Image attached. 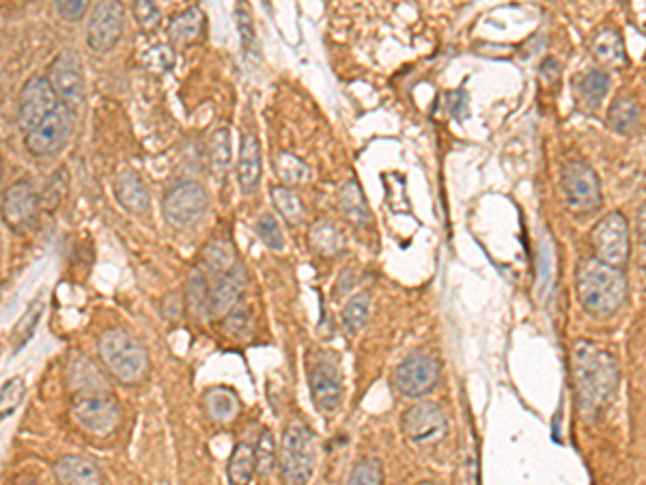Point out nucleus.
Wrapping results in <instances>:
<instances>
[{
    "label": "nucleus",
    "instance_id": "1",
    "mask_svg": "<svg viewBox=\"0 0 646 485\" xmlns=\"http://www.w3.org/2000/svg\"><path fill=\"white\" fill-rule=\"evenodd\" d=\"M571 371L586 412L595 414L610 404L619 386V363L608 350L593 341H578L571 350Z\"/></svg>",
    "mask_w": 646,
    "mask_h": 485
},
{
    "label": "nucleus",
    "instance_id": "2",
    "mask_svg": "<svg viewBox=\"0 0 646 485\" xmlns=\"http://www.w3.org/2000/svg\"><path fill=\"white\" fill-rule=\"evenodd\" d=\"M578 294L586 311L593 315H612L627 298V281L619 268L599 259H588L578 272Z\"/></svg>",
    "mask_w": 646,
    "mask_h": 485
},
{
    "label": "nucleus",
    "instance_id": "3",
    "mask_svg": "<svg viewBox=\"0 0 646 485\" xmlns=\"http://www.w3.org/2000/svg\"><path fill=\"white\" fill-rule=\"evenodd\" d=\"M97 352L110 376L121 384H138L149 371V356L143 345L121 328L104 330L97 339Z\"/></svg>",
    "mask_w": 646,
    "mask_h": 485
},
{
    "label": "nucleus",
    "instance_id": "4",
    "mask_svg": "<svg viewBox=\"0 0 646 485\" xmlns=\"http://www.w3.org/2000/svg\"><path fill=\"white\" fill-rule=\"evenodd\" d=\"M315 434L304 421L287 423L278 451L280 479L287 485H306L315 473Z\"/></svg>",
    "mask_w": 646,
    "mask_h": 485
},
{
    "label": "nucleus",
    "instance_id": "5",
    "mask_svg": "<svg viewBox=\"0 0 646 485\" xmlns=\"http://www.w3.org/2000/svg\"><path fill=\"white\" fill-rule=\"evenodd\" d=\"M308 388H311L313 404L319 412L332 414L343 404V376L339 360L328 352H317L308 358Z\"/></svg>",
    "mask_w": 646,
    "mask_h": 485
},
{
    "label": "nucleus",
    "instance_id": "6",
    "mask_svg": "<svg viewBox=\"0 0 646 485\" xmlns=\"http://www.w3.org/2000/svg\"><path fill=\"white\" fill-rule=\"evenodd\" d=\"M72 414L76 423L91 436H110L121 423V408L110 391L74 395Z\"/></svg>",
    "mask_w": 646,
    "mask_h": 485
},
{
    "label": "nucleus",
    "instance_id": "7",
    "mask_svg": "<svg viewBox=\"0 0 646 485\" xmlns=\"http://www.w3.org/2000/svg\"><path fill=\"white\" fill-rule=\"evenodd\" d=\"M46 78L50 80L59 102L78 113V108L84 102V91H87L80 54L72 48L61 50L48 65Z\"/></svg>",
    "mask_w": 646,
    "mask_h": 485
},
{
    "label": "nucleus",
    "instance_id": "8",
    "mask_svg": "<svg viewBox=\"0 0 646 485\" xmlns=\"http://www.w3.org/2000/svg\"><path fill=\"white\" fill-rule=\"evenodd\" d=\"M565 201L575 214H591L601 207V184L597 173L586 162L565 164L560 175Z\"/></svg>",
    "mask_w": 646,
    "mask_h": 485
},
{
    "label": "nucleus",
    "instance_id": "9",
    "mask_svg": "<svg viewBox=\"0 0 646 485\" xmlns=\"http://www.w3.org/2000/svg\"><path fill=\"white\" fill-rule=\"evenodd\" d=\"M61 106L50 80L46 76H33L24 82L18 97V126L31 134L39 123H44L56 108Z\"/></svg>",
    "mask_w": 646,
    "mask_h": 485
},
{
    "label": "nucleus",
    "instance_id": "10",
    "mask_svg": "<svg viewBox=\"0 0 646 485\" xmlns=\"http://www.w3.org/2000/svg\"><path fill=\"white\" fill-rule=\"evenodd\" d=\"M593 248L599 261L612 268H623L631 253L629 225L621 212L603 216L593 231Z\"/></svg>",
    "mask_w": 646,
    "mask_h": 485
},
{
    "label": "nucleus",
    "instance_id": "11",
    "mask_svg": "<svg viewBox=\"0 0 646 485\" xmlns=\"http://www.w3.org/2000/svg\"><path fill=\"white\" fill-rule=\"evenodd\" d=\"M74 123H76L74 110L61 104L44 123H39L31 134H26L24 145L28 149V154H33L37 158H48L59 154L74 132Z\"/></svg>",
    "mask_w": 646,
    "mask_h": 485
},
{
    "label": "nucleus",
    "instance_id": "12",
    "mask_svg": "<svg viewBox=\"0 0 646 485\" xmlns=\"http://www.w3.org/2000/svg\"><path fill=\"white\" fill-rule=\"evenodd\" d=\"M125 29V7L117 0H106V3L95 5L89 24H87V46L95 54H106L123 37Z\"/></svg>",
    "mask_w": 646,
    "mask_h": 485
},
{
    "label": "nucleus",
    "instance_id": "13",
    "mask_svg": "<svg viewBox=\"0 0 646 485\" xmlns=\"http://www.w3.org/2000/svg\"><path fill=\"white\" fill-rule=\"evenodd\" d=\"M438 378V363L431 356L416 352L401 360V365H397L395 369V376H392V382H395V388L405 397H425L438 384Z\"/></svg>",
    "mask_w": 646,
    "mask_h": 485
},
{
    "label": "nucleus",
    "instance_id": "14",
    "mask_svg": "<svg viewBox=\"0 0 646 485\" xmlns=\"http://www.w3.org/2000/svg\"><path fill=\"white\" fill-rule=\"evenodd\" d=\"M207 192L199 182H184L166 192L162 212L175 227H188L207 212Z\"/></svg>",
    "mask_w": 646,
    "mask_h": 485
},
{
    "label": "nucleus",
    "instance_id": "15",
    "mask_svg": "<svg viewBox=\"0 0 646 485\" xmlns=\"http://www.w3.org/2000/svg\"><path fill=\"white\" fill-rule=\"evenodd\" d=\"M403 432L414 445L429 447L438 445L446 436L448 423L440 406L423 401V404H416L403 414Z\"/></svg>",
    "mask_w": 646,
    "mask_h": 485
},
{
    "label": "nucleus",
    "instance_id": "16",
    "mask_svg": "<svg viewBox=\"0 0 646 485\" xmlns=\"http://www.w3.org/2000/svg\"><path fill=\"white\" fill-rule=\"evenodd\" d=\"M41 210V197L33 184L20 179L3 192V223L11 231H24L33 227Z\"/></svg>",
    "mask_w": 646,
    "mask_h": 485
},
{
    "label": "nucleus",
    "instance_id": "17",
    "mask_svg": "<svg viewBox=\"0 0 646 485\" xmlns=\"http://www.w3.org/2000/svg\"><path fill=\"white\" fill-rule=\"evenodd\" d=\"M246 287V272L242 263H237L229 272L218 274L216 283L209 287V317H224L237 307Z\"/></svg>",
    "mask_w": 646,
    "mask_h": 485
},
{
    "label": "nucleus",
    "instance_id": "18",
    "mask_svg": "<svg viewBox=\"0 0 646 485\" xmlns=\"http://www.w3.org/2000/svg\"><path fill=\"white\" fill-rule=\"evenodd\" d=\"M237 184L242 194L250 197L261 184V143L255 132H244L240 143V156H237Z\"/></svg>",
    "mask_w": 646,
    "mask_h": 485
},
{
    "label": "nucleus",
    "instance_id": "19",
    "mask_svg": "<svg viewBox=\"0 0 646 485\" xmlns=\"http://www.w3.org/2000/svg\"><path fill=\"white\" fill-rule=\"evenodd\" d=\"M54 477L61 485H102L104 475L91 457L65 455L54 464Z\"/></svg>",
    "mask_w": 646,
    "mask_h": 485
},
{
    "label": "nucleus",
    "instance_id": "20",
    "mask_svg": "<svg viewBox=\"0 0 646 485\" xmlns=\"http://www.w3.org/2000/svg\"><path fill=\"white\" fill-rule=\"evenodd\" d=\"M112 192H115V199L123 210H128L130 214H145L149 210V190L134 171L119 173L115 182H112Z\"/></svg>",
    "mask_w": 646,
    "mask_h": 485
},
{
    "label": "nucleus",
    "instance_id": "21",
    "mask_svg": "<svg viewBox=\"0 0 646 485\" xmlns=\"http://www.w3.org/2000/svg\"><path fill=\"white\" fill-rule=\"evenodd\" d=\"M67 382L74 395L110 391L100 369H97L84 354H72V360L67 363Z\"/></svg>",
    "mask_w": 646,
    "mask_h": 485
},
{
    "label": "nucleus",
    "instance_id": "22",
    "mask_svg": "<svg viewBox=\"0 0 646 485\" xmlns=\"http://www.w3.org/2000/svg\"><path fill=\"white\" fill-rule=\"evenodd\" d=\"M308 244L321 257H341L347 251V238L343 229L328 218H319L308 229Z\"/></svg>",
    "mask_w": 646,
    "mask_h": 485
},
{
    "label": "nucleus",
    "instance_id": "23",
    "mask_svg": "<svg viewBox=\"0 0 646 485\" xmlns=\"http://www.w3.org/2000/svg\"><path fill=\"white\" fill-rule=\"evenodd\" d=\"M205 33V13L201 7H188L186 11L177 13V16L168 24V37L175 46H192L199 41Z\"/></svg>",
    "mask_w": 646,
    "mask_h": 485
},
{
    "label": "nucleus",
    "instance_id": "24",
    "mask_svg": "<svg viewBox=\"0 0 646 485\" xmlns=\"http://www.w3.org/2000/svg\"><path fill=\"white\" fill-rule=\"evenodd\" d=\"M203 404H205L207 417L218 425L231 423L233 419H237V414L242 410L240 397H237V393L227 386L209 388L203 397Z\"/></svg>",
    "mask_w": 646,
    "mask_h": 485
},
{
    "label": "nucleus",
    "instance_id": "25",
    "mask_svg": "<svg viewBox=\"0 0 646 485\" xmlns=\"http://www.w3.org/2000/svg\"><path fill=\"white\" fill-rule=\"evenodd\" d=\"M336 199H339L341 212L349 223L367 225L371 220L367 199H364V192L356 179H347V182H343L339 188V194H336Z\"/></svg>",
    "mask_w": 646,
    "mask_h": 485
},
{
    "label": "nucleus",
    "instance_id": "26",
    "mask_svg": "<svg viewBox=\"0 0 646 485\" xmlns=\"http://www.w3.org/2000/svg\"><path fill=\"white\" fill-rule=\"evenodd\" d=\"M274 173L280 179V186H287V188L306 184L308 179H311V169H308V164L296 154H291V151H278L274 158Z\"/></svg>",
    "mask_w": 646,
    "mask_h": 485
},
{
    "label": "nucleus",
    "instance_id": "27",
    "mask_svg": "<svg viewBox=\"0 0 646 485\" xmlns=\"http://www.w3.org/2000/svg\"><path fill=\"white\" fill-rule=\"evenodd\" d=\"M203 263L209 272L224 274L237 266L235 246L227 238H214L209 240L203 248Z\"/></svg>",
    "mask_w": 646,
    "mask_h": 485
},
{
    "label": "nucleus",
    "instance_id": "28",
    "mask_svg": "<svg viewBox=\"0 0 646 485\" xmlns=\"http://www.w3.org/2000/svg\"><path fill=\"white\" fill-rule=\"evenodd\" d=\"M257 473V451L246 442L235 445L229 457V481L231 485H248Z\"/></svg>",
    "mask_w": 646,
    "mask_h": 485
},
{
    "label": "nucleus",
    "instance_id": "29",
    "mask_svg": "<svg viewBox=\"0 0 646 485\" xmlns=\"http://www.w3.org/2000/svg\"><path fill=\"white\" fill-rule=\"evenodd\" d=\"M593 54L606 65H612V67L625 65L627 54H625V44H623L621 33L612 31V29L601 31L593 41Z\"/></svg>",
    "mask_w": 646,
    "mask_h": 485
},
{
    "label": "nucleus",
    "instance_id": "30",
    "mask_svg": "<svg viewBox=\"0 0 646 485\" xmlns=\"http://www.w3.org/2000/svg\"><path fill=\"white\" fill-rule=\"evenodd\" d=\"M209 162H212L214 177L222 182L231 169V132L227 128H218L209 138Z\"/></svg>",
    "mask_w": 646,
    "mask_h": 485
},
{
    "label": "nucleus",
    "instance_id": "31",
    "mask_svg": "<svg viewBox=\"0 0 646 485\" xmlns=\"http://www.w3.org/2000/svg\"><path fill=\"white\" fill-rule=\"evenodd\" d=\"M369 313H371V298H369L367 291H362V294L347 300V304L343 307V313H341V320H343V326L349 335H358V332L367 326Z\"/></svg>",
    "mask_w": 646,
    "mask_h": 485
},
{
    "label": "nucleus",
    "instance_id": "32",
    "mask_svg": "<svg viewBox=\"0 0 646 485\" xmlns=\"http://www.w3.org/2000/svg\"><path fill=\"white\" fill-rule=\"evenodd\" d=\"M608 123H610L612 130L621 132V134L634 132L640 123L638 104L634 100H629V97H621V100H616L614 106L610 108Z\"/></svg>",
    "mask_w": 646,
    "mask_h": 485
},
{
    "label": "nucleus",
    "instance_id": "33",
    "mask_svg": "<svg viewBox=\"0 0 646 485\" xmlns=\"http://www.w3.org/2000/svg\"><path fill=\"white\" fill-rule=\"evenodd\" d=\"M272 203L289 225H300L304 218V205L296 192L287 186L272 188Z\"/></svg>",
    "mask_w": 646,
    "mask_h": 485
},
{
    "label": "nucleus",
    "instance_id": "34",
    "mask_svg": "<svg viewBox=\"0 0 646 485\" xmlns=\"http://www.w3.org/2000/svg\"><path fill=\"white\" fill-rule=\"evenodd\" d=\"M209 285L205 281V276L201 272H194L188 281L186 287V300H188V309L196 317V320H205L209 317Z\"/></svg>",
    "mask_w": 646,
    "mask_h": 485
},
{
    "label": "nucleus",
    "instance_id": "35",
    "mask_svg": "<svg viewBox=\"0 0 646 485\" xmlns=\"http://www.w3.org/2000/svg\"><path fill=\"white\" fill-rule=\"evenodd\" d=\"M608 89H610V76L606 72H595V69L593 72H588L578 85L582 102L588 108H597L603 102V97L608 95Z\"/></svg>",
    "mask_w": 646,
    "mask_h": 485
},
{
    "label": "nucleus",
    "instance_id": "36",
    "mask_svg": "<svg viewBox=\"0 0 646 485\" xmlns=\"http://www.w3.org/2000/svg\"><path fill=\"white\" fill-rule=\"evenodd\" d=\"M41 313H44V300L37 298L31 304V307H28V311L20 317V322L16 324V328H13V332H11V345H13V350L20 352L24 348V345H26V341L33 337V332H35V328L39 324Z\"/></svg>",
    "mask_w": 646,
    "mask_h": 485
},
{
    "label": "nucleus",
    "instance_id": "37",
    "mask_svg": "<svg viewBox=\"0 0 646 485\" xmlns=\"http://www.w3.org/2000/svg\"><path fill=\"white\" fill-rule=\"evenodd\" d=\"M67 184H69V175L65 166H61V169H56L52 173L44 188V194H41V210H46L48 214L59 210V205L63 203V197L67 192Z\"/></svg>",
    "mask_w": 646,
    "mask_h": 485
},
{
    "label": "nucleus",
    "instance_id": "38",
    "mask_svg": "<svg viewBox=\"0 0 646 485\" xmlns=\"http://www.w3.org/2000/svg\"><path fill=\"white\" fill-rule=\"evenodd\" d=\"M347 485H384V466L377 457H362L351 470Z\"/></svg>",
    "mask_w": 646,
    "mask_h": 485
},
{
    "label": "nucleus",
    "instance_id": "39",
    "mask_svg": "<svg viewBox=\"0 0 646 485\" xmlns=\"http://www.w3.org/2000/svg\"><path fill=\"white\" fill-rule=\"evenodd\" d=\"M143 63L153 74L171 72L175 65V50L168 44H153L143 52Z\"/></svg>",
    "mask_w": 646,
    "mask_h": 485
},
{
    "label": "nucleus",
    "instance_id": "40",
    "mask_svg": "<svg viewBox=\"0 0 646 485\" xmlns=\"http://www.w3.org/2000/svg\"><path fill=\"white\" fill-rule=\"evenodd\" d=\"M255 231L261 238V242L268 246L270 251H283V248H285L283 229H280L278 220L272 214H261L259 220H257V225H255Z\"/></svg>",
    "mask_w": 646,
    "mask_h": 485
},
{
    "label": "nucleus",
    "instance_id": "41",
    "mask_svg": "<svg viewBox=\"0 0 646 485\" xmlns=\"http://www.w3.org/2000/svg\"><path fill=\"white\" fill-rule=\"evenodd\" d=\"M24 395L26 384L22 378H11L3 384V395H0V414H3V419H9L20 408Z\"/></svg>",
    "mask_w": 646,
    "mask_h": 485
},
{
    "label": "nucleus",
    "instance_id": "42",
    "mask_svg": "<svg viewBox=\"0 0 646 485\" xmlns=\"http://www.w3.org/2000/svg\"><path fill=\"white\" fill-rule=\"evenodd\" d=\"M222 328L227 335L235 339L246 337L250 332V311L244 307V304H237L235 309H231L222 317Z\"/></svg>",
    "mask_w": 646,
    "mask_h": 485
},
{
    "label": "nucleus",
    "instance_id": "43",
    "mask_svg": "<svg viewBox=\"0 0 646 485\" xmlns=\"http://www.w3.org/2000/svg\"><path fill=\"white\" fill-rule=\"evenodd\" d=\"M132 13H134V18H136L140 29L147 31V33L156 31L160 26V20H162L160 7L156 3H151V0H136V3L132 5Z\"/></svg>",
    "mask_w": 646,
    "mask_h": 485
},
{
    "label": "nucleus",
    "instance_id": "44",
    "mask_svg": "<svg viewBox=\"0 0 646 485\" xmlns=\"http://www.w3.org/2000/svg\"><path fill=\"white\" fill-rule=\"evenodd\" d=\"M235 26L242 37L244 52H250L252 44H255V24H252V13L244 3L235 5Z\"/></svg>",
    "mask_w": 646,
    "mask_h": 485
},
{
    "label": "nucleus",
    "instance_id": "45",
    "mask_svg": "<svg viewBox=\"0 0 646 485\" xmlns=\"http://www.w3.org/2000/svg\"><path fill=\"white\" fill-rule=\"evenodd\" d=\"M257 470L259 473H270L274 460H276V445H274V436L270 429H265L259 438V445H257Z\"/></svg>",
    "mask_w": 646,
    "mask_h": 485
},
{
    "label": "nucleus",
    "instance_id": "46",
    "mask_svg": "<svg viewBox=\"0 0 646 485\" xmlns=\"http://www.w3.org/2000/svg\"><path fill=\"white\" fill-rule=\"evenodd\" d=\"M54 11L65 22H78L89 11V3L87 0H59L54 3Z\"/></svg>",
    "mask_w": 646,
    "mask_h": 485
},
{
    "label": "nucleus",
    "instance_id": "47",
    "mask_svg": "<svg viewBox=\"0 0 646 485\" xmlns=\"http://www.w3.org/2000/svg\"><path fill=\"white\" fill-rule=\"evenodd\" d=\"M638 235L642 244V266L646 270V203L640 207L638 212Z\"/></svg>",
    "mask_w": 646,
    "mask_h": 485
},
{
    "label": "nucleus",
    "instance_id": "48",
    "mask_svg": "<svg viewBox=\"0 0 646 485\" xmlns=\"http://www.w3.org/2000/svg\"><path fill=\"white\" fill-rule=\"evenodd\" d=\"M354 283H356L354 270H343V274H341V285H339V289H336V291H339V294H347V291L351 287H354Z\"/></svg>",
    "mask_w": 646,
    "mask_h": 485
},
{
    "label": "nucleus",
    "instance_id": "49",
    "mask_svg": "<svg viewBox=\"0 0 646 485\" xmlns=\"http://www.w3.org/2000/svg\"><path fill=\"white\" fill-rule=\"evenodd\" d=\"M31 485H35V483H31Z\"/></svg>",
    "mask_w": 646,
    "mask_h": 485
}]
</instances>
